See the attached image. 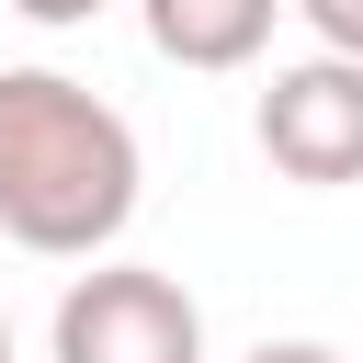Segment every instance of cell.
<instances>
[{"label": "cell", "instance_id": "1", "mask_svg": "<svg viewBox=\"0 0 363 363\" xmlns=\"http://www.w3.org/2000/svg\"><path fill=\"white\" fill-rule=\"evenodd\" d=\"M136 125L68 68H0V238L34 261H113L136 227Z\"/></svg>", "mask_w": 363, "mask_h": 363}, {"label": "cell", "instance_id": "2", "mask_svg": "<svg viewBox=\"0 0 363 363\" xmlns=\"http://www.w3.org/2000/svg\"><path fill=\"white\" fill-rule=\"evenodd\" d=\"M45 363H204V306L159 261H79L45 318Z\"/></svg>", "mask_w": 363, "mask_h": 363}, {"label": "cell", "instance_id": "3", "mask_svg": "<svg viewBox=\"0 0 363 363\" xmlns=\"http://www.w3.org/2000/svg\"><path fill=\"white\" fill-rule=\"evenodd\" d=\"M250 136H261V159L284 170V182H306V193H352L363 182V57H284L272 79H261V102H250Z\"/></svg>", "mask_w": 363, "mask_h": 363}, {"label": "cell", "instance_id": "4", "mask_svg": "<svg viewBox=\"0 0 363 363\" xmlns=\"http://www.w3.org/2000/svg\"><path fill=\"white\" fill-rule=\"evenodd\" d=\"M295 0H136V34L170 68H193V79H227V68H261L272 57V23Z\"/></svg>", "mask_w": 363, "mask_h": 363}, {"label": "cell", "instance_id": "5", "mask_svg": "<svg viewBox=\"0 0 363 363\" xmlns=\"http://www.w3.org/2000/svg\"><path fill=\"white\" fill-rule=\"evenodd\" d=\"M295 23H306L329 57H363V0H295Z\"/></svg>", "mask_w": 363, "mask_h": 363}, {"label": "cell", "instance_id": "6", "mask_svg": "<svg viewBox=\"0 0 363 363\" xmlns=\"http://www.w3.org/2000/svg\"><path fill=\"white\" fill-rule=\"evenodd\" d=\"M11 11H23L34 34H79V23H91V11H113V0H11Z\"/></svg>", "mask_w": 363, "mask_h": 363}, {"label": "cell", "instance_id": "7", "mask_svg": "<svg viewBox=\"0 0 363 363\" xmlns=\"http://www.w3.org/2000/svg\"><path fill=\"white\" fill-rule=\"evenodd\" d=\"M238 363H352V352H340V340H250Z\"/></svg>", "mask_w": 363, "mask_h": 363}, {"label": "cell", "instance_id": "8", "mask_svg": "<svg viewBox=\"0 0 363 363\" xmlns=\"http://www.w3.org/2000/svg\"><path fill=\"white\" fill-rule=\"evenodd\" d=\"M0 363H23V352H11V306H0Z\"/></svg>", "mask_w": 363, "mask_h": 363}]
</instances>
